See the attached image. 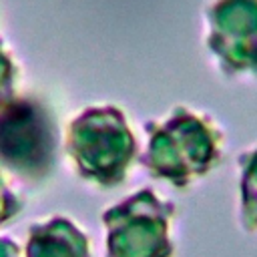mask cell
Here are the masks:
<instances>
[{"label": "cell", "mask_w": 257, "mask_h": 257, "mask_svg": "<svg viewBox=\"0 0 257 257\" xmlns=\"http://www.w3.org/2000/svg\"><path fill=\"white\" fill-rule=\"evenodd\" d=\"M205 46L223 76L257 80V0H211Z\"/></svg>", "instance_id": "obj_2"}, {"label": "cell", "mask_w": 257, "mask_h": 257, "mask_svg": "<svg viewBox=\"0 0 257 257\" xmlns=\"http://www.w3.org/2000/svg\"><path fill=\"white\" fill-rule=\"evenodd\" d=\"M153 145L157 175L177 187H187L221 165L225 131L211 114L179 106L159 126Z\"/></svg>", "instance_id": "obj_1"}, {"label": "cell", "mask_w": 257, "mask_h": 257, "mask_svg": "<svg viewBox=\"0 0 257 257\" xmlns=\"http://www.w3.org/2000/svg\"><path fill=\"white\" fill-rule=\"evenodd\" d=\"M237 215L243 231L257 235V141L237 155Z\"/></svg>", "instance_id": "obj_3"}]
</instances>
